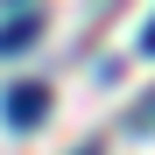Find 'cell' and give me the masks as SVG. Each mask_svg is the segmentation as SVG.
<instances>
[{
    "instance_id": "2",
    "label": "cell",
    "mask_w": 155,
    "mask_h": 155,
    "mask_svg": "<svg viewBox=\"0 0 155 155\" xmlns=\"http://www.w3.org/2000/svg\"><path fill=\"white\" fill-rule=\"evenodd\" d=\"M35 35H42V14H35V7H28V14H14L7 28H0V57H14V49H21V42H35Z\"/></svg>"
},
{
    "instance_id": "4",
    "label": "cell",
    "mask_w": 155,
    "mask_h": 155,
    "mask_svg": "<svg viewBox=\"0 0 155 155\" xmlns=\"http://www.w3.org/2000/svg\"><path fill=\"white\" fill-rule=\"evenodd\" d=\"M85 155H92V148H85Z\"/></svg>"
},
{
    "instance_id": "1",
    "label": "cell",
    "mask_w": 155,
    "mask_h": 155,
    "mask_svg": "<svg viewBox=\"0 0 155 155\" xmlns=\"http://www.w3.org/2000/svg\"><path fill=\"white\" fill-rule=\"evenodd\" d=\"M0 106H7V127H35V120L49 113V92H42V85H14Z\"/></svg>"
},
{
    "instance_id": "3",
    "label": "cell",
    "mask_w": 155,
    "mask_h": 155,
    "mask_svg": "<svg viewBox=\"0 0 155 155\" xmlns=\"http://www.w3.org/2000/svg\"><path fill=\"white\" fill-rule=\"evenodd\" d=\"M141 49H148V57H155V21H148V35H141Z\"/></svg>"
}]
</instances>
